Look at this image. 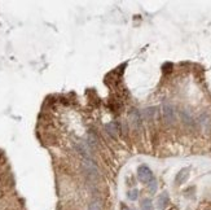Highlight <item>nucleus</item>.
Listing matches in <instances>:
<instances>
[{"mask_svg": "<svg viewBox=\"0 0 211 210\" xmlns=\"http://www.w3.org/2000/svg\"><path fill=\"white\" fill-rule=\"evenodd\" d=\"M83 167H84V171L87 173L91 178H97L99 176V169L97 166L95 165V162L90 158H84L83 161Z\"/></svg>", "mask_w": 211, "mask_h": 210, "instance_id": "f257e3e1", "label": "nucleus"}, {"mask_svg": "<svg viewBox=\"0 0 211 210\" xmlns=\"http://www.w3.org/2000/svg\"><path fill=\"white\" fill-rule=\"evenodd\" d=\"M137 176H139V179L141 180L142 183H149L150 180L153 179V173H152V170L148 166L141 165L137 169Z\"/></svg>", "mask_w": 211, "mask_h": 210, "instance_id": "f03ea898", "label": "nucleus"}, {"mask_svg": "<svg viewBox=\"0 0 211 210\" xmlns=\"http://www.w3.org/2000/svg\"><path fill=\"white\" fill-rule=\"evenodd\" d=\"M163 116H165V121L168 125H174L176 121V114H175V109L172 105L170 104H165L163 105Z\"/></svg>", "mask_w": 211, "mask_h": 210, "instance_id": "7ed1b4c3", "label": "nucleus"}, {"mask_svg": "<svg viewBox=\"0 0 211 210\" xmlns=\"http://www.w3.org/2000/svg\"><path fill=\"white\" fill-rule=\"evenodd\" d=\"M130 121L132 123V126L136 127V129L141 125V114L139 113V110L131 109V112H130Z\"/></svg>", "mask_w": 211, "mask_h": 210, "instance_id": "20e7f679", "label": "nucleus"}, {"mask_svg": "<svg viewBox=\"0 0 211 210\" xmlns=\"http://www.w3.org/2000/svg\"><path fill=\"white\" fill-rule=\"evenodd\" d=\"M105 130H106V132L109 134L110 136L116 138L118 135V132H119V126H118L117 122H109V123L105 125Z\"/></svg>", "mask_w": 211, "mask_h": 210, "instance_id": "39448f33", "label": "nucleus"}, {"mask_svg": "<svg viewBox=\"0 0 211 210\" xmlns=\"http://www.w3.org/2000/svg\"><path fill=\"white\" fill-rule=\"evenodd\" d=\"M76 148L83 156H85V158H90L91 157V147L87 144V141H79L76 144Z\"/></svg>", "mask_w": 211, "mask_h": 210, "instance_id": "423d86ee", "label": "nucleus"}, {"mask_svg": "<svg viewBox=\"0 0 211 210\" xmlns=\"http://www.w3.org/2000/svg\"><path fill=\"white\" fill-rule=\"evenodd\" d=\"M188 175H189V169H183V170H180L176 178H175V182L178 184H181V183H184L185 180L188 179Z\"/></svg>", "mask_w": 211, "mask_h": 210, "instance_id": "0eeeda50", "label": "nucleus"}, {"mask_svg": "<svg viewBox=\"0 0 211 210\" xmlns=\"http://www.w3.org/2000/svg\"><path fill=\"white\" fill-rule=\"evenodd\" d=\"M168 204V193L163 192L159 197H158V201H157V206L159 210H163L166 207V205Z\"/></svg>", "mask_w": 211, "mask_h": 210, "instance_id": "6e6552de", "label": "nucleus"}, {"mask_svg": "<svg viewBox=\"0 0 211 210\" xmlns=\"http://www.w3.org/2000/svg\"><path fill=\"white\" fill-rule=\"evenodd\" d=\"M198 122L201 123V126L203 127V130H210V126H211V122H210V118L207 114H202V116L199 117Z\"/></svg>", "mask_w": 211, "mask_h": 210, "instance_id": "1a4fd4ad", "label": "nucleus"}, {"mask_svg": "<svg viewBox=\"0 0 211 210\" xmlns=\"http://www.w3.org/2000/svg\"><path fill=\"white\" fill-rule=\"evenodd\" d=\"M141 209H142V210H153L152 200H149V198L142 200V202H141Z\"/></svg>", "mask_w": 211, "mask_h": 210, "instance_id": "9d476101", "label": "nucleus"}, {"mask_svg": "<svg viewBox=\"0 0 211 210\" xmlns=\"http://www.w3.org/2000/svg\"><path fill=\"white\" fill-rule=\"evenodd\" d=\"M154 113H156L154 109H150V108H149V109H145V110L142 112V117L149 121V119H152L153 116H154Z\"/></svg>", "mask_w": 211, "mask_h": 210, "instance_id": "9b49d317", "label": "nucleus"}, {"mask_svg": "<svg viewBox=\"0 0 211 210\" xmlns=\"http://www.w3.org/2000/svg\"><path fill=\"white\" fill-rule=\"evenodd\" d=\"M181 118H183V121L187 123V125H192V123H193V119L190 118V116L187 112H181Z\"/></svg>", "mask_w": 211, "mask_h": 210, "instance_id": "f8f14e48", "label": "nucleus"}, {"mask_svg": "<svg viewBox=\"0 0 211 210\" xmlns=\"http://www.w3.org/2000/svg\"><path fill=\"white\" fill-rule=\"evenodd\" d=\"M148 184H149V191H150V192L152 193H156V191H157V180L156 179H152Z\"/></svg>", "mask_w": 211, "mask_h": 210, "instance_id": "ddd939ff", "label": "nucleus"}, {"mask_svg": "<svg viewBox=\"0 0 211 210\" xmlns=\"http://www.w3.org/2000/svg\"><path fill=\"white\" fill-rule=\"evenodd\" d=\"M87 144L90 145V147H95L96 145V141H97V139H96L93 135H92V134H90V135L87 136Z\"/></svg>", "mask_w": 211, "mask_h": 210, "instance_id": "4468645a", "label": "nucleus"}, {"mask_svg": "<svg viewBox=\"0 0 211 210\" xmlns=\"http://www.w3.org/2000/svg\"><path fill=\"white\" fill-rule=\"evenodd\" d=\"M137 196H139L137 189H132V191H130V192H128V198L132 200V201H135V200L137 198Z\"/></svg>", "mask_w": 211, "mask_h": 210, "instance_id": "2eb2a0df", "label": "nucleus"}, {"mask_svg": "<svg viewBox=\"0 0 211 210\" xmlns=\"http://www.w3.org/2000/svg\"><path fill=\"white\" fill-rule=\"evenodd\" d=\"M90 210H101V207H100L99 202H92L90 206Z\"/></svg>", "mask_w": 211, "mask_h": 210, "instance_id": "dca6fc26", "label": "nucleus"}, {"mask_svg": "<svg viewBox=\"0 0 211 210\" xmlns=\"http://www.w3.org/2000/svg\"><path fill=\"white\" fill-rule=\"evenodd\" d=\"M171 68H172V64H166V65L163 66V70H165V73H168V71L171 70Z\"/></svg>", "mask_w": 211, "mask_h": 210, "instance_id": "f3484780", "label": "nucleus"}, {"mask_svg": "<svg viewBox=\"0 0 211 210\" xmlns=\"http://www.w3.org/2000/svg\"><path fill=\"white\" fill-rule=\"evenodd\" d=\"M121 210H131V209H128V207H127L126 205L123 204V205H122V209H121Z\"/></svg>", "mask_w": 211, "mask_h": 210, "instance_id": "a211bd4d", "label": "nucleus"}]
</instances>
